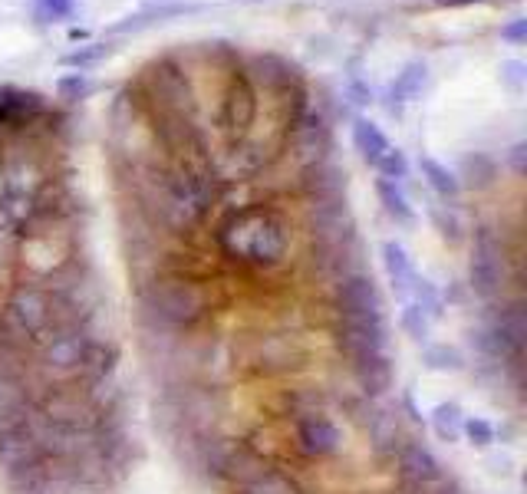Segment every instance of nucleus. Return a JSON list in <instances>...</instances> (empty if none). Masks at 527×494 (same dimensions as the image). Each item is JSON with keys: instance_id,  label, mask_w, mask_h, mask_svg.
Here are the masks:
<instances>
[{"instance_id": "obj_10", "label": "nucleus", "mask_w": 527, "mask_h": 494, "mask_svg": "<svg viewBox=\"0 0 527 494\" xmlns=\"http://www.w3.org/2000/svg\"><path fill=\"white\" fill-rule=\"evenodd\" d=\"M254 119H257V89L248 80V73L234 70L228 93H224V119L221 122L234 139H244L251 132Z\"/></svg>"}, {"instance_id": "obj_22", "label": "nucleus", "mask_w": 527, "mask_h": 494, "mask_svg": "<svg viewBox=\"0 0 527 494\" xmlns=\"http://www.w3.org/2000/svg\"><path fill=\"white\" fill-rule=\"evenodd\" d=\"M462 422H465V415L458 409V402H439V406L432 409V429L448 445H455L462 439Z\"/></svg>"}, {"instance_id": "obj_14", "label": "nucleus", "mask_w": 527, "mask_h": 494, "mask_svg": "<svg viewBox=\"0 0 527 494\" xmlns=\"http://www.w3.org/2000/svg\"><path fill=\"white\" fill-rule=\"evenodd\" d=\"M366 425V435L373 442L376 452H392L406 442V432H402V419H399V409H386V406H369V415L363 419Z\"/></svg>"}, {"instance_id": "obj_27", "label": "nucleus", "mask_w": 527, "mask_h": 494, "mask_svg": "<svg viewBox=\"0 0 527 494\" xmlns=\"http://www.w3.org/2000/svg\"><path fill=\"white\" fill-rule=\"evenodd\" d=\"M399 327H402V333H406L412 343H425V340H429L432 320L419 310V303H406V307H402V317H399Z\"/></svg>"}, {"instance_id": "obj_23", "label": "nucleus", "mask_w": 527, "mask_h": 494, "mask_svg": "<svg viewBox=\"0 0 527 494\" xmlns=\"http://www.w3.org/2000/svg\"><path fill=\"white\" fill-rule=\"evenodd\" d=\"M422 366L432 369V373H458V369H465V356L448 343H432L425 346Z\"/></svg>"}, {"instance_id": "obj_4", "label": "nucleus", "mask_w": 527, "mask_h": 494, "mask_svg": "<svg viewBox=\"0 0 527 494\" xmlns=\"http://www.w3.org/2000/svg\"><path fill=\"white\" fill-rule=\"evenodd\" d=\"M0 327L24 336V340H47L50 333H56V307L50 290L43 284H20L7 300Z\"/></svg>"}, {"instance_id": "obj_34", "label": "nucleus", "mask_w": 527, "mask_h": 494, "mask_svg": "<svg viewBox=\"0 0 527 494\" xmlns=\"http://www.w3.org/2000/svg\"><path fill=\"white\" fill-rule=\"evenodd\" d=\"M527 37V20L524 17H518L514 24H508V27H501V40H511V43H521Z\"/></svg>"}, {"instance_id": "obj_6", "label": "nucleus", "mask_w": 527, "mask_h": 494, "mask_svg": "<svg viewBox=\"0 0 527 494\" xmlns=\"http://www.w3.org/2000/svg\"><path fill=\"white\" fill-rule=\"evenodd\" d=\"M43 458H47V452H43L37 422L33 419H20L10 429L0 432V475H4V481L33 465H40Z\"/></svg>"}, {"instance_id": "obj_26", "label": "nucleus", "mask_w": 527, "mask_h": 494, "mask_svg": "<svg viewBox=\"0 0 527 494\" xmlns=\"http://www.w3.org/2000/svg\"><path fill=\"white\" fill-rule=\"evenodd\" d=\"M412 290H416V303H419V310L425 313L429 320H442V313H445V297L435 290L432 280H425V277H416V284H412Z\"/></svg>"}, {"instance_id": "obj_2", "label": "nucleus", "mask_w": 527, "mask_h": 494, "mask_svg": "<svg viewBox=\"0 0 527 494\" xmlns=\"http://www.w3.org/2000/svg\"><path fill=\"white\" fill-rule=\"evenodd\" d=\"M218 241L228 254L251 261L257 267H274L287 257L290 247V224L274 208L254 205L234 215L221 224Z\"/></svg>"}, {"instance_id": "obj_28", "label": "nucleus", "mask_w": 527, "mask_h": 494, "mask_svg": "<svg viewBox=\"0 0 527 494\" xmlns=\"http://www.w3.org/2000/svg\"><path fill=\"white\" fill-rule=\"evenodd\" d=\"M462 435L475 448H488L491 442H495V425H491L488 419H481V415H472V419L462 422Z\"/></svg>"}, {"instance_id": "obj_35", "label": "nucleus", "mask_w": 527, "mask_h": 494, "mask_svg": "<svg viewBox=\"0 0 527 494\" xmlns=\"http://www.w3.org/2000/svg\"><path fill=\"white\" fill-rule=\"evenodd\" d=\"M524 149H527L524 142H518V145L511 149V168H514L518 175H524Z\"/></svg>"}, {"instance_id": "obj_38", "label": "nucleus", "mask_w": 527, "mask_h": 494, "mask_svg": "<svg viewBox=\"0 0 527 494\" xmlns=\"http://www.w3.org/2000/svg\"><path fill=\"white\" fill-rule=\"evenodd\" d=\"M0 330H4V327H0Z\"/></svg>"}, {"instance_id": "obj_19", "label": "nucleus", "mask_w": 527, "mask_h": 494, "mask_svg": "<svg viewBox=\"0 0 527 494\" xmlns=\"http://www.w3.org/2000/svg\"><path fill=\"white\" fill-rule=\"evenodd\" d=\"M188 10H198V4H155V7H145L139 10L136 17H126L122 24L112 27V33H129V30H139V27H149V24H162L168 17H178V14H188Z\"/></svg>"}, {"instance_id": "obj_11", "label": "nucleus", "mask_w": 527, "mask_h": 494, "mask_svg": "<svg viewBox=\"0 0 527 494\" xmlns=\"http://www.w3.org/2000/svg\"><path fill=\"white\" fill-rule=\"evenodd\" d=\"M297 442L307 455H333L343 442V432L327 412H304L297 415Z\"/></svg>"}, {"instance_id": "obj_7", "label": "nucleus", "mask_w": 527, "mask_h": 494, "mask_svg": "<svg viewBox=\"0 0 527 494\" xmlns=\"http://www.w3.org/2000/svg\"><path fill=\"white\" fill-rule=\"evenodd\" d=\"M472 290L481 300H495L501 294L504 284V254H501V241L491 228H478L475 231V244H472Z\"/></svg>"}, {"instance_id": "obj_8", "label": "nucleus", "mask_w": 527, "mask_h": 494, "mask_svg": "<svg viewBox=\"0 0 527 494\" xmlns=\"http://www.w3.org/2000/svg\"><path fill=\"white\" fill-rule=\"evenodd\" d=\"M396 471L402 491L425 494L445 475V465L432 455L429 445H422L419 439H406L396 448Z\"/></svg>"}, {"instance_id": "obj_32", "label": "nucleus", "mask_w": 527, "mask_h": 494, "mask_svg": "<svg viewBox=\"0 0 527 494\" xmlns=\"http://www.w3.org/2000/svg\"><path fill=\"white\" fill-rule=\"evenodd\" d=\"M73 4L76 0H37V17L43 24H50V20H63L73 14Z\"/></svg>"}, {"instance_id": "obj_3", "label": "nucleus", "mask_w": 527, "mask_h": 494, "mask_svg": "<svg viewBox=\"0 0 527 494\" xmlns=\"http://www.w3.org/2000/svg\"><path fill=\"white\" fill-rule=\"evenodd\" d=\"M142 307L165 327H192L208 310V294L188 277H159L142 290Z\"/></svg>"}, {"instance_id": "obj_20", "label": "nucleus", "mask_w": 527, "mask_h": 494, "mask_svg": "<svg viewBox=\"0 0 527 494\" xmlns=\"http://www.w3.org/2000/svg\"><path fill=\"white\" fill-rule=\"evenodd\" d=\"M376 195H379V201H383L386 215L392 221L409 224L412 218H416V211H412V205H409V195L402 192L399 182H392V178H379V182H376Z\"/></svg>"}, {"instance_id": "obj_25", "label": "nucleus", "mask_w": 527, "mask_h": 494, "mask_svg": "<svg viewBox=\"0 0 527 494\" xmlns=\"http://www.w3.org/2000/svg\"><path fill=\"white\" fill-rule=\"evenodd\" d=\"M462 175H465V182L472 185V188H488L491 182L498 178V165L488 159V155H468L465 165H462Z\"/></svg>"}, {"instance_id": "obj_24", "label": "nucleus", "mask_w": 527, "mask_h": 494, "mask_svg": "<svg viewBox=\"0 0 527 494\" xmlns=\"http://www.w3.org/2000/svg\"><path fill=\"white\" fill-rule=\"evenodd\" d=\"M238 494H297V485L290 478H284L280 471L267 468L264 475H257L251 481L238 485Z\"/></svg>"}, {"instance_id": "obj_37", "label": "nucleus", "mask_w": 527, "mask_h": 494, "mask_svg": "<svg viewBox=\"0 0 527 494\" xmlns=\"http://www.w3.org/2000/svg\"><path fill=\"white\" fill-rule=\"evenodd\" d=\"M452 4H462V0H452Z\"/></svg>"}, {"instance_id": "obj_33", "label": "nucleus", "mask_w": 527, "mask_h": 494, "mask_svg": "<svg viewBox=\"0 0 527 494\" xmlns=\"http://www.w3.org/2000/svg\"><path fill=\"white\" fill-rule=\"evenodd\" d=\"M501 70H504V80H508L511 89H521L524 86V63L521 60H508V63L501 66Z\"/></svg>"}, {"instance_id": "obj_15", "label": "nucleus", "mask_w": 527, "mask_h": 494, "mask_svg": "<svg viewBox=\"0 0 527 494\" xmlns=\"http://www.w3.org/2000/svg\"><path fill=\"white\" fill-rule=\"evenodd\" d=\"M27 419V389L24 379L10 363H0V432Z\"/></svg>"}, {"instance_id": "obj_29", "label": "nucleus", "mask_w": 527, "mask_h": 494, "mask_svg": "<svg viewBox=\"0 0 527 494\" xmlns=\"http://www.w3.org/2000/svg\"><path fill=\"white\" fill-rule=\"evenodd\" d=\"M376 168L383 172V178H392V182H402V178L409 175V162H406V155H402L399 149H389L383 155V162H379Z\"/></svg>"}, {"instance_id": "obj_18", "label": "nucleus", "mask_w": 527, "mask_h": 494, "mask_svg": "<svg viewBox=\"0 0 527 494\" xmlns=\"http://www.w3.org/2000/svg\"><path fill=\"white\" fill-rule=\"evenodd\" d=\"M425 63H406V70H402L399 76H396V83L389 86V112L392 116H399L402 112V106L409 103L412 96H419V89L425 86Z\"/></svg>"}, {"instance_id": "obj_36", "label": "nucleus", "mask_w": 527, "mask_h": 494, "mask_svg": "<svg viewBox=\"0 0 527 494\" xmlns=\"http://www.w3.org/2000/svg\"><path fill=\"white\" fill-rule=\"evenodd\" d=\"M10 192H7V172H4V162H0V205H7Z\"/></svg>"}, {"instance_id": "obj_17", "label": "nucleus", "mask_w": 527, "mask_h": 494, "mask_svg": "<svg viewBox=\"0 0 527 494\" xmlns=\"http://www.w3.org/2000/svg\"><path fill=\"white\" fill-rule=\"evenodd\" d=\"M353 145H356V152L363 155V162H369V165H379L383 162V155L392 149L389 139L383 136V129L369 119L353 122Z\"/></svg>"}, {"instance_id": "obj_31", "label": "nucleus", "mask_w": 527, "mask_h": 494, "mask_svg": "<svg viewBox=\"0 0 527 494\" xmlns=\"http://www.w3.org/2000/svg\"><path fill=\"white\" fill-rule=\"evenodd\" d=\"M89 89H93V83H89L83 73H70V76H63V80H60V96L70 99V103H76V99H86Z\"/></svg>"}, {"instance_id": "obj_16", "label": "nucleus", "mask_w": 527, "mask_h": 494, "mask_svg": "<svg viewBox=\"0 0 527 494\" xmlns=\"http://www.w3.org/2000/svg\"><path fill=\"white\" fill-rule=\"evenodd\" d=\"M383 267H386L392 294H396L399 300H406L412 294V284H416V277H419L416 267H412V257L406 254V247L396 241H386L383 244Z\"/></svg>"}, {"instance_id": "obj_30", "label": "nucleus", "mask_w": 527, "mask_h": 494, "mask_svg": "<svg viewBox=\"0 0 527 494\" xmlns=\"http://www.w3.org/2000/svg\"><path fill=\"white\" fill-rule=\"evenodd\" d=\"M106 53H109L106 43H89V47H80V50L66 53L63 63H66V66H80V70H83V66H89V63H99Z\"/></svg>"}, {"instance_id": "obj_12", "label": "nucleus", "mask_w": 527, "mask_h": 494, "mask_svg": "<svg viewBox=\"0 0 527 494\" xmlns=\"http://www.w3.org/2000/svg\"><path fill=\"white\" fill-rule=\"evenodd\" d=\"M346 366H350L353 383L360 386L363 396H383L396 383V359H392V353H369L350 359Z\"/></svg>"}, {"instance_id": "obj_1", "label": "nucleus", "mask_w": 527, "mask_h": 494, "mask_svg": "<svg viewBox=\"0 0 527 494\" xmlns=\"http://www.w3.org/2000/svg\"><path fill=\"white\" fill-rule=\"evenodd\" d=\"M142 211L155 228L168 234H185L208 215L211 201H215V188H211L208 175L198 168L178 162V165H149L142 172L139 185Z\"/></svg>"}, {"instance_id": "obj_9", "label": "nucleus", "mask_w": 527, "mask_h": 494, "mask_svg": "<svg viewBox=\"0 0 527 494\" xmlns=\"http://www.w3.org/2000/svg\"><path fill=\"white\" fill-rule=\"evenodd\" d=\"M300 359H304V350L294 336H284V333H271V336H254L251 340V350H248V363L257 369V373H287L294 369Z\"/></svg>"}, {"instance_id": "obj_13", "label": "nucleus", "mask_w": 527, "mask_h": 494, "mask_svg": "<svg viewBox=\"0 0 527 494\" xmlns=\"http://www.w3.org/2000/svg\"><path fill=\"white\" fill-rule=\"evenodd\" d=\"M300 188H304V195L310 201L343 198V192H346V168L333 165L330 159L304 165V172H300Z\"/></svg>"}, {"instance_id": "obj_21", "label": "nucleus", "mask_w": 527, "mask_h": 494, "mask_svg": "<svg viewBox=\"0 0 527 494\" xmlns=\"http://www.w3.org/2000/svg\"><path fill=\"white\" fill-rule=\"evenodd\" d=\"M419 168H422V175H425V182L432 185V192L435 195H442L448 201H455L458 192H462V178H458L455 172H448V168L442 162H435L429 159V155H422L419 159Z\"/></svg>"}, {"instance_id": "obj_5", "label": "nucleus", "mask_w": 527, "mask_h": 494, "mask_svg": "<svg viewBox=\"0 0 527 494\" xmlns=\"http://www.w3.org/2000/svg\"><path fill=\"white\" fill-rule=\"evenodd\" d=\"M336 320H386V300L373 274L356 271L336 280Z\"/></svg>"}]
</instances>
